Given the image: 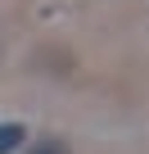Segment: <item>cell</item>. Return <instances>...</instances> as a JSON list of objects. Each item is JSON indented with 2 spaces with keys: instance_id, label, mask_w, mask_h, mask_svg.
I'll use <instances>...</instances> for the list:
<instances>
[{
  "instance_id": "2",
  "label": "cell",
  "mask_w": 149,
  "mask_h": 154,
  "mask_svg": "<svg viewBox=\"0 0 149 154\" xmlns=\"http://www.w3.org/2000/svg\"><path fill=\"white\" fill-rule=\"evenodd\" d=\"M23 154H72L59 136H41V140H32V145H23Z\"/></svg>"
},
{
  "instance_id": "1",
  "label": "cell",
  "mask_w": 149,
  "mask_h": 154,
  "mask_svg": "<svg viewBox=\"0 0 149 154\" xmlns=\"http://www.w3.org/2000/svg\"><path fill=\"white\" fill-rule=\"evenodd\" d=\"M23 145H27V122L5 118V122H0V154H14V149H23Z\"/></svg>"
}]
</instances>
